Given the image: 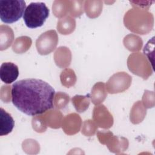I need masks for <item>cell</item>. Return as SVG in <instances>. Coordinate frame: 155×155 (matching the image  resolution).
<instances>
[{
    "mask_svg": "<svg viewBox=\"0 0 155 155\" xmlns=\"http://www.w3.org/2000/svg\"><path fill=\"white\" fill-rule=\"evenodd\" d=\"M12 101L28 116L42 114L53 108L54 89L47 82L36 78L22 79L12 86Z\"/></svg>",
    "mask_w": 155,
    "mask_h": 155,
    "instance_id": "cell-1",
    "label": "cell"
},
{
    "mask_svg": "<svg viewBox=\"0 0 155 155\" xmlns=\"http://www.w3.org/2000/svg\"><path fill=\"white\" fill-rule=\"evenodd\" d=\"M50 10L42 2H31L26 7L23 19L28 28H36L42 26L48 17Z\"/></svg>",
    "mask_w": 155,
    "mask_h": 155,
    "instance_id": "cell-2",
    "label": "cell"
},
{
    "mask_svg": "<svg viewBox=\"0 0 155 155\" xmlns=\"http://www.w3.org/2000/svg\"><path fill=\"white\" fill-rule=\"evenodd\" d=\"M25 8V2L23 0H1V19L6 24L14 23L22 17Z\"/></svg>",
    "mask_w": 155,
    "mask_h": 155,
    "instance_id": "cell-3",
    "label": "cell"
},
{
    "mask_svg": "<svg viewBox=\"0 0 155 155\" xmlns=\"http://www.w3.org/2000/svg\"><path fill=\"white\" fill-rule=\"evenodd\" d=\"M19 76L18 66L11 62H3L0 67V78L5 84L15 82Z\"/></svg>",
    "mask_w": 155,
    "mask_h": 155,
    "instance_id": "cell-4",
    "label": "cell"
},
{
    "mask_svg": "<svg viewBox=\"0 0 155 155\" xmlns=\"http://www.w3.org/2000/svg\"><path fill=\"white\" fill-rule=\"evenodd\" d=\"M15 121L12 116L2 108L0 109V136H6L12 132Z\"/></svg>",
    "mask_w": 155,
    "mask_h": 155,
    "instance_id": "cell-5",
    "label": "cell"
}]
</instances>
